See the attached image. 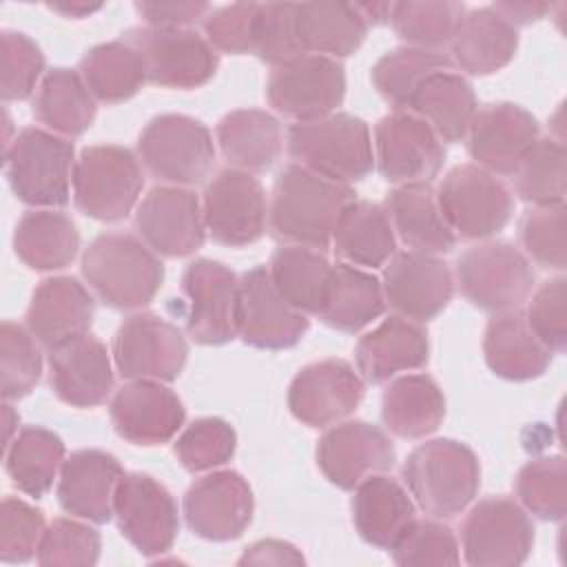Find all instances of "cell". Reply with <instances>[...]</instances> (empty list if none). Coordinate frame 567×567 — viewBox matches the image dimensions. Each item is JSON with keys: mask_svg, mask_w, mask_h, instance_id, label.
Masks as SVG:
<instances>
[{"mask_svg": "<svg viewBox=\"0 0 567 567\" xmlns=\"http://www.w3.org/2000/svg\"><path fill=\"white\" fill-rule=\"evenodd\" d=\"M357 199L352 186L330 182L295 162L275 177L268 226L275 239L319 252L330 248L339 213Z\"/></svg>", "mask_w": 567, "mask_h": 567, "instance_id": "obj_1", "label": "cell"}, {"mask_svg": "<svg viewBox=\"0 0 567 567\" xmlns=\"http://www.w3.org/2000/svg\"><path fill=\"white\" fill-rule=\"evenodd\" d=\"M82 277L109 308L140 310L162 288L164 264L131 233H102L82 252Z\"/></svg>", "mask_w": 567, "mask_h": 567, "instance_id": "obj_2", "label": "cell"}, {"mask_svg": "<svg viewBox=\"0 0 567 567\" xmlns=\"http://www.w3.org/2000/svg\"><path fill=\"white\" fill-rule=\"evenodd\" d=\"M414 503L432 518H454L478 494L481 465L474 450L456 439H432L416 445L401 467Z\"/></svg>", "mask_w": 567, "mask_h": 567, "instance_id": "obj_3", "label": "cell"}, {"mask_svg": "<svg viewBox=\"0 0 567 567\" xmlns=\"http://www.w3.org/2000/svg\"><path fill=\"white\" fill-rule=\"evenodd\" d=\"M286 148L295 164L343 186L365 179L374 168L370 126L352 113L290 124Z\"/></svg>", "mask_w": 567, "mask_h": 567, "instance_id": "obj_4", "label": "cell"}, {"mask_svg": "<svg viewBox=\"0 0 567 567\" xmlns=\"http://www.w3.org/2000/svg\"><path fill=\"white\" fill-rule=\"evenodd\" d=\"M75 159L71 140L40 126H29L4 151V175L22 204L60 208L69 204Z\"/></svg>", "mask_w": 567, "mask_h": 567, "instance_id": "obj_5", "label": "cell"}, {"mask_svg": "<svg viewBox=\"0 0 567 567\" xmlns=\"http://www.w3.org/2000/svg\"><path fill=\"white\" fill-rule=\"evenodd\" d=\"M144 171L140 157L120 144L82 148L73 168V204L97 221H120L140 204Z\"/></svg>", "mask_w": 567, "mask_h": 567, "instance_id": "obj_6", "label": "cell"}, {"mask_svg": "<svg viewBox=\"0 0 567 567\" xmlns=\"http://www.w3.org/2000/svg\"><path fill=\"white\" fill-rule=\"evenodd\" d=\"M454 281L472 306L503 315L529 299L536 277L520 248L501 239H483L456 259Z\"/></svg>", "mask_w": 567, "mask_h": 567, "instance_id": "obj_7", "label": "cell"}, {"mask_svg": "<svg viewBox=\"0 0 567 567\" xmlns=\"http://www.w3.org/2000/svg\"><path fill=\"white\" fill-rule=\"evenodd\" d=\"M137 157L157 182L190 188L210 175L215 142L199 120L182 113H164L142 128Z\"/></svg>", "mask_w": 567, "mask_h": 567, "instance_id": "obj_8", "label": "cell"}, {"mask_svg": "<svg viewBox=\"0 0 567 567\" xmlns=\"http://www.w3.org/2000/svg\"><path fill=\"white\" fill-rule=\"evenodd\" d=\"M436 202L461 239H492L514 213V197L505 182L476 164L450 168L436 188Z\"/></svg>", "mask_w": 567, "mask_h": 567, "instance_id": "obj_9", "label": "cell"}, {"mask_svg": "<svg viewBox=\"0 0 567 567\" xmlns=\"http://www.w3.org/2000/svg\"><path fill=\"white\" fill-rule=\"evenodd\" d=\"M142 60L146 82L190 91L210 82L219 66V53L195 29L135 27L122 33Z\"/></svg>", "mask_w": 567, "mask_h": 567, "instance_id": "obj_10", "label": "cell"}, {"mask_svg": "<svg viewBox=\"0 0 567 567\" xmlns=\"http://www.w3.org/2000/svg\"><path fill=\"white\" fill-rule=\"evenodd\" d=\"M534 547V523L509 496L478 501L461 527L463 560L472 567L523 565Z\"/></svg>", "mask_w": 567, "mask_h": 567, "instance_id": "obj_11", "label": "cell"}, {"mask_svg": "<svg viewBox=\"0 0 567 567\" xmlns=\"http://www.w3.org/2000/svg\"><path fill=\"white\" fill-rule=\"evenodd\" d=\"M113 363L126 381H175L188 359L186 337L153 312L126 317L113 337Z\"/></svg>", "mask_w": 567, "mask_h": 567, "instance_id": "obj_12", "label": "cell"}, {"mask_svg": "<svg viewBox=\"0 0 567 567\" xmlns=\"http://www.w3.org/2000/svg\"><path fill=\"white\" fill-rule=\"evenodd\" d=\"M268 104L284 117L310 122L337 113L346 97V71L339 60L306 53L275 66L266 82Z\"/></svg>", "mask_w": 567, "mask_h": 567, "instance_id": "obj_13", "label": "cell"}, {"mask_svg": "<svg viewBox=\"0 0 567 567\" xmlns=\"http://www.w3.org/2000/svg\"><path fill=\"white\" fill-rule=\"evenodd\" d=\"M202 213L213 241L230 248L255 244L268 224L264 186L252 173L221 168L206 182Z\"/></svg>", "mask_w": 567, "mask_h": 567, "instance_id": "obj_14", "label": "cell"}, {"mask_svg": "<svg viewBox=\"0 0 567 567\" xmlns=\"http://www.w3.org/2000/svg\"><path fill=\"white\" fill-rule=\"evenodd\" d=\"M113 518L120 534L142 554H166L179 532V512L173 494L153 476L142 472L124 474L115 501Z\"/></svg>", "mask_w": 567, "mask_h": 567, "instance_id": "obj_15", "label": "cell"}, {"mask_svg": "<svg viewBox=\"0 0 567 567\" xmlns=\"http://www.w3.org/2000/svg\"><path fill=\"white\" fill-rule=\"evenodd\" d=\"M186 332L195 343L224 346L237 337L239 279L221 261L195 259L182 272Z\"/></svg>", "mask_w": 567, "mask_h": 567, "instance_id": "obj_16", "label": "cell"}, {"mask_svg": "<svg viewBox=\"0 0 567 567\" xmlns=\"http://www.w3.org/2000/svg\"><path fill=\"white\" fill-rule=\"evenodd\" d=\"M374 166L390 184L432 182L445 162L441 137L410 111H392L374 126Z\"/></svg>", "mask_w": 567, "mask_h": 567, "instance_id": "obj_17", "label": "cell"}, {"mask_svg": "<svg viewBox=\"0 0 567 567\" xmlns=\"http://www.w3.org/2000/svg\"><path fill=\"white\" fill-rule=\"evenodd\" d=\"M137 237L159 257L179 259L197 252L206 239L202 199L184 186L159 184L135 208Z\"/></svg>", "mask_w": 567, "mask_h": 567, "instance_id": "obj_18", "label": "cell"}, {"mask_svg": "<svg viewBox=\"0 0 567 567\" xmlns=\"http://www.w3.org/2000/svg\"><path fill=\"white\" fill-rule=\"evenodd\" d=\"M308 315L292 308L275 288L268 266H255L239 279L237 337L259 350H288L308 332Z\"/></svg>", "mask_w": 567, "mask_h": 567, "instance_id": "obj_19", "label": "cell"}, {"mask_svg": "<svg viewBox=\"0 0 567 567\" xmlns=\"http://www.w3.org/2000/svg\"><path fill=\"white\" fill-rule=\"evenodd\" d=\"M365 381L346 359H321L303 365L288 388L290 414L308 427L346 421L363 401Z\"/></svg>", "mask_w": 567, "mask_h": 567, "instance_id": "obj_20", "label": "cell"}, {"mask_svg": "<svg viewBox=\"0 0 567 567\" xmlns=\"http://www.w3.org/2000/svg\"><path fill=\"white\" fill-rule=\"evenodd\" d=\"M184 520L188 529L213 543L239 538L255 512L248 481L235 470H213L197 478L184 494Z\"/></svg>", "mask_w": 567, "mask_h": 567, "instance_id": "obj_21", "label": "cell"}, {"mask_svg": "<svg viewBox=\"0 0 567 567\" xmlns=\"http://www.w3.org/2000/svg\"><path fill=\"white\" fill-rule=\"evenodd\" d=\"M540 137L538 120L514 102H489L476 109L465 146L476 166L492 175H509Z\"/></svg>", "mask_w": 567, "mask_h": 567, "instance_id": "obj_22", "label": "cell"}, {"mask_svg": "<svg viewBox=\"0 0 567 567\" xmlns=\"http://www.w3.org/2000/svg\"><path fill=\"white\" fill-rule=\"evenodd\" d=\"M381 286L385 303L399 317L425 323L452 301L454 275L436 255L401 250L383 266Z\"/></svg>", "mask_w": 567, "mask_h": 567, "instance_id": "obj_23", "label": "cell"}, {"mask_svg": "<svg viewBox=\"0 0 567 567\" xmlns=\"http://www.w3.org/2000/svg\"><path fill=\"white\" fill-rule=\"evenodd\" d=\"M394 443L374 423L339 421L317 441V465L339 489H354L365 476L392 470Z\"/></svg>", "mask_w": 567, "mask_h": 567, "instance_id": "obj_24", "label": "cell"}, {"mask_svg": "<svg viewBox=\"0 0 567 567\" xmlns=\"http://www.w3.org/2000/svg\"><path fill=\"white\" fill-rule=\"evenodd\" d=\"M109 414L117 436L144 447L168 443L186 421L182 399L166 383L148 379L124 383L113 394Z\"/></svg>", "mask_w": 567, "mask_h": 567, "instance_id": "obj_25", "label": "cell"}, {"mask_svg": "<svg viewBox=\"0 0 567 567\" xmlns=\"http://www.w3.org/2000/svg\"><path fill=\"white\" fill-rule=\"evenodd\" d=\"M113 365L102 339L84 332L49 350V383L62 403L95 408L113 392Z\"/></svg>", "mask_w": 567, "mask_h": 567, "instance_id": "obj_26", "label": "cell"}, {"mask_svg": "<svg viewBox=\"0 0 567 567\" xmlns=\"http://www.w3.org/2000/svg\"><path fill=\"white\" fill-rule=\"evenodd\" d=\"M122 476V463L113 454L104 450H78L62 463L55 489L58 503L75 518L95 525L109 523Z\"/></svg>", "mask_w": 567, "mask_h": 567, "instance_id": "obj_27", "label": "cell"}, {"mask_svg": "<svg viewBox=\"0 0 567 567\" xmlns=\"http://www.w3.org/2000/svg\"><path fill=\"white\" fill-rule=\"evenodd\" d=\"M95 317V295L69 275L42 279L29 301L24 321L47 350L89 332Z\"/></svg>", "mask_w": 567, "mask_h": 567, "instance_id": "obj_28", "label": "cell"}, {"mask_svg": "<svg viewBox=\"0 0 567 567\" xmlns=\"http://www.w3.org/2000/svg\"><path fill=\"white\" fill-rule=\"evenodd\" d=\"M357 370L368 383H385L430 361V337L423 323L392 315L365 332L354 348Z\"/></svg>", "mask_w": 567, "mask_h": 567, "instance_id": "obj_29", "label": "cell"}, {"mask_svg": "<svg viewBox=\"0 0 567 567\" xmlns=\"http://www.w3.org/2000/svg\"><path fill=\"white\" fill-rule=\"evenodd\" d=\"M450 62L467 75H492L518 51V31L489 4L465 11L450 44Z\"/></svg>", "mask_w": 567, "mask_h": 567, "instance_id": "obj_30", "label": "cell"}, {"mask_svg": "<svg viewBox=\"0 0 567 567\" xmlns=\"http://www.w3.org/2000/svg\"><path fill=\"white\" fill-rule=\"evenodd\" d=\"M383 208L394 235L408 250L436 257L454 250L456 235L441 213L432 184H399L385 195Z\"/></svg>", "mask_w": 567, "mask_h": 567, "instance_id": "obj_31", "label": "cell"}, {"mask_svg": "<svg viewBox=\"0 0 567 567\" xmlns=\"http://www.w3.org/2000/svg\"><path fill=\"white\" fill-rule=\"evenodd\" d=\"M357 534L372 547L390 549L399 534L416 518V503L403 483L381 474L365 476L350 503Z\"/></svg>", "mask_w": 567, "mask_h": 567, "instance_id": "obj_32", "label": "cell"}, {"mask_svg": "<svg viewBox=\"0 0 567 567\" xmlns=\"http://www.w3.org/2000/svg\"><path fill=\"white\" fill-rule=\"evenodd\" d=\"M215 140L228 168L255 175L268 171L279 159L284 131L268 111L237 109L217 122Z\"/></svg>", "mask_w": 567, "mask_h": 567, "instance_id": "obj_33", "label": "cell"}, {"mask_svg": "<svg viewBox=\"0 0 567 567\" xmlns=\"http://www.w3.org/2000/svg\"><path fill=\"white\" fill-rule=\"evenodd\" d=\"M330 246L339 261L374 270L396 252V235L381 204L352 199L337 217Z\"/></svg>", "mask_w": 567, "mask_h": 567, "instance_id": "obj_34", "label": "cell"}, {"mask_svg": "<svg viewBox=\"0 0 567 567\" xmlns=\"http://www.w3.org/2000/svg\"><path fill=\"white\" fill-rule=\"evenodd\" d=\"M487 368L505 381H532L545 374L551 352L538 341L518 310L494 315L483 334Z\"/></svg>", "mask_w": 567, "mask_h": 567, "instance_id": "obj_35", "label": "cell"}, {"mask_svg": "<svg viewBox=\"0 0 567 567\" xmlns=\"http://www.w3.org/2000/svg\"><path fill=\"white\" fill-rule=\"evenodd\" d=\"M478 109L470 80L454 69L427 75L412 93L405 111L421 117L441 137L456 144L465 140L467 126Z\"/></svg>", "mask_w": 567, "mask_h": 567, "instance_id": "obj_36", "label": "cell"}, {"mask_svg": "<svg viewBox=\"0 0 567 567\" xmlns=\"http://www.w3.org/2000/svg\"><path fill=\"white\" fill-rule=\"evenodd\" d=\"M381 419L399 439H425L445 419V396L439 383L423 372L399 374L381 396Z\"/></svg>", "mask_w": 567, "mask_h": 567, "instance_id": "obj_37", "label": "cell"}, {"mask_svg": "<svg viewBox=\"0 0 567 567\" xmlns=\"http://www.w3.org/2000/svg\"><path fill=\"white\" fill-rule=\"evenodd\" d=\"M388 303L377 275L337 261L317 317L332 330L354 334L385 312Z\"/></svg>", "mask_w": 567, "mask_h": 567, "instance_id": "obj_38", "label": "cell"}, {"mask_svg": "<svg viewBox=\"0 0 567 567\" xmlns=\"http://www.w3.org/2000/svg\"><path fill=\"white\" fill-rule=\"evenodd\" d=\"M13 250L31 270H62L71 266L80 252V233L66 213L55 208H33L16 224Z\"/></svg>", "mask_w": 567, "mask_h": 567, "instance_id": "obj_39", "label": "cell"}, {"mask_svg": "<svg viewBox=\"0 0 567 567\" xmlns=\"http://www.w3.org/2000/svg\"><path fill=\"white\" fill-rule=\"evenodd\" d=\"M33 115L47 131L71 140L93 124L97 100L78 69L53 66L44 73L33 95Z\"/></svg>", "mask_w": 567, "mask_h": 567, "instance_id": "obj_40", "label": "cell"}, {"mask_svg": "<svg viewBox=\"0 0 567 567\" xmlns=\"http://www.w3.org/2000/svg\"><path fill=\"white\" fill-rule=\"evenodd\" d=\"M295 27L306 53L332 60L352 55L365 40L368 24L348 2L295 4Z\"/></svg>", "mask_w": 567, "mask_h": 567, "instance_id": "obj_41", "label": "cell"}, {"mask_svg": "<svg viewBox=\"0 0 567 567\" xmlns=\"http://www.w3.org/2000/svg\"><path fill=\"white\" fill-rule=\"evenodd\" d=\"M64 458L62 439L42 425L22 427L4 447V470L11 483L31 498H42L53 487Z\"/></svg>", "mask_w": 567, "mask_h": 567, "instance_id": "obj_42", "label": "cell"}, {"mask_svg": "<svg viewBox=\"0 0 567 567\" xmlns=\"http://www.w3.org/2000/svg\"><path fill=\"white\" fill-rule=\"evenodd\" d=\"M268 272L279 295L292 308L303 315H317L323 303L332 264L315 248L284 244L272 252Z\"/></svg>", "mask_w": 567, "mask_h": 567, "instance_id": "obj_43", "label": "cell"}, {"mask_svg": "<svg viewBox=\"0 0 567 567\" xmlns=\"http://www.w3.org/2000/svg\"><path fill=\"white\" fill-rule=\"evenodd\" d=\"M78 73L93 97L104 104L131 100L146 82L140 55L122 38L91 47L82 55Z\"/></svg>", "mask_w": 567, "mask_h": 567, "instance_id": "obj_44", "label": "cell"}, {"mask_svg": "<svg viewBox=\"0 0 567 567\" xmlns=\"http://www.w3.org/2000/svg\"><path fill=\"white\" fill-rule=\"evenodd\" d=\"M454 69L447 53L443 51H430V49H416V47H399L388 51L377 60L372 66L370 80L377 93L394 109L405 111L412 93L419 89V84L436 73Z\"/></svg>", "mask_w": 567, "mask_h": 567, "instance_id": "obj_45", "label": "cell"}, {"mask_svg": "<svg viewBox=\"0 0 567 567\" xmlns=\"http://www.w3.org/2000/svg\"><path fill=\"white\" fill-rule=\"evenodd\" d=\"M567 153L556 137H538L512 173L514 193L532 208L565 204Z\"/></svg>", "mask_w": 567, "mask_h": 567, "instance_id": "obj_46", "label": "cell"}, {"mask_svg": "<svg viewBox=\"0 0 567 567\" xmlns=\"http://www.w3.org/2000/svg\"><path fill=\"white\" fill-rule=\"evenodd\" d=\"M465 7L450 0H425V2H392L390 24L394 33L405 42V47L443 51L461 18Z\"/></svg>", "mask_w": 567, "mask_h": 567, "instance_id": "obj_47", "label": "cell"}, {"mask_svg": "<svg viewBox=\"0 0 567 567\" xmlns=\"http://www.w3.org/2000/svg\"><path fill=\"white\" fill-rule=\"evenodd\" d=\"M516 501L527 514L558 523L567 512V465L560 454L527 461L514 481Z\"/></svg>", "mask_w": 567, "mask_h": 567, "instance_id": "obj_48", "label": "cell"}, {"mask_svg": "<svg viewBox=\"0 0 567 567\" xmlns=\"http://www.w3.org/2000/svg\"><path fill=\"white\" fill-rule=\"evenodd\" d=\"M0 374V390L4 401H18L38 385L42 377V352L38 339L27 326H20L16 321H2Z\"/></svg>", "mask_w": 567, "mask_h": 567, "instance_id": "obj_49", "label": "cell"}, {"mask_svg": "<svg viewBox=\"0 0 567 567\" xmlns=\"http://www.w3.org/2000/svg\"><path fill=\"white\" fill-rule=\"evenodd\" d=\"M237 447L235 427L219 416L195 419L175 441L179 465L193 474L213 472L226 465Z\"/></svg>", "mask_w": 567, "mask_h": 567, "instance_id": "obj_50", "label": "cell"}, {"mask_svg": "<svg viewBox=\"0 0 567 567\" xmlns=\"http://www.w3.org/2000/svg\"><path fill=\"white\" fill-rule=\"evenodd\" d=\"M102 536L82 518H53L38 545L35 560L44 567H89L100 560Z\"/></svg>", "mask_w": 567, "mask_h": 567, "instance_id": "obj_51", "label": "cell"}, {"mask_svg": "<svg viewBox=\"0 0 567 567\" xmlns=\"http://www.w3.org/2000/svg\"><path fill=\"white\" fill-rule=\"evenodd\" d=\"M390 554L401 567L456 565L461 560L458 538L441 518H414L392 543Z\"/></svg>", "mask_w": 567, "mask_h": 567, "instance_id": "obj_52", "label": "cell"}, {"mask_svg": "<svg viewBox=\"0 0 567 567\" xmlns=\"http://www.w3.org/2000/svg\"><path fill=\"white\" fill-rule=\"evenodd\" d=\"M44 53L22 31L0 35V95L4 102H20L38 91L44 78Z\"/></svg>", "mask_w": 567, "mask_h": 567, "instance_id": "obj_53", "label": "cell"}, {"mask_svg": "<svg viewBox=\"0 0 567 567\" xmlns=\"http://www.w3.org/2000/svg\"><path fill=\"white\" fill-rule=\"evenodd\" d=\"M252 55L261 62L281 66L292 62L306 51L299 44L295 27V4L290 2H257L252 24Z\"/></svg>", "mask_w": 567, "mask_h": 567, "instance_id": "obj_54", "label": "cell"}, {"mask_svg": "<svg viewBox=\"0 0 567 567\" xmlns=\"http://www.w3.org/2000/svg\"><path fill=\"white\" fill-rule=\"evenodd\" d=\"M523 255L549 270H565L567 266V230L565 204L538 206L527 210L518 224Z\"/></svg>", "mask_w": 567, "mask_h": 567, "instance_id": "obj_55", "label": "cell"}, {"mask_svg": "<svg viewBox=\"0 0 567 567\" xmlns=\"http://www.w3.org/2000/svg\"><path fill=\"white\" fill-rule=\"evenodd\" d=\"M47 520L42 509L18 496H4L0 505V558L2 563H27L35 556Z\"/></svg>", "mask_w": 567, "mask_h": 567, "instance_id": "obj_56", "label": "cell"}, {"mask_svg": "<svg viewBox=\"0 0 567 567\" xmlns=\"http://www.w3.org/2000/svg\"><path fill=\"white\" fill-rule=\"evenodd\" d=\"M538 341L554 354L567 346V279L563 275L543 281L529 295L523 312Z\"/></svg>", "mask_w": 567, "mask_h": 567, "instance_id": "obj_57", "label": "cell"}, {"mask_svg": "<svg viewBox=\"0 0 567 567\" xmlns=\"http://www.w3.org/2000/svg\"><path fill=\"white\" fill-rule=\"evenodd\" d=\"M257 2H235L213 9L204 27V38L219 53L244 55L252 51V24H255Z\"/></svg>", "mask_w": 567, "mask_h": 567, "instance_id": "obj_58", "label": "cell"}, {"mask_svg": "<svg viewBox=\"0 0 567 567\" xmlns=\"http://www.w3.org/2000/svg\"><path fill=\"white\" fill-rule=\"evenodd\" d=\"M135 11L146 22V27L157 29H193L206 20L213 11L208 2H135Z\"/></svg>", "mask_w": 567, "mask_h": 567, "instance_id": "obj_59", "label": "cell"}, {"mask_svg": "<svg viewBox=\"0 0 567 567\" xmlns=\"http://www.w3.org/2000/svg\"><path fill=\"white\" fill-rule=\"evenodd\" d=\"M303 554L286 540L264 538L244 549L237 565H303Z\"/></svg>", "mask_w": 567, "mask_h": 567, "instance_id": "obj_60", "label": "cell"}, {"mask_svg": "<svg viewBox=\"0 0 567 567\" xmlns=\"http://www.w3.org/2000/svg\"><path fill=\"white\" fill-rule=\"evenodd\" d=\"M514 29L534 24L543 20L547 13H551L549 2H529V0H505L492 4Z\"/></svg>", "mask_w": 567, "mask_h": 567, "instance_id": "obj_61", "label": "cell"}, {"mask_svg": "<svg viewBox=\"0 0 567 567\" xmlns=\"http://www.w3.org/2000/svg\"><path fill=\"white\" fill-rule=\"evenodd\" d=\"M357 11L361 13V18L365 20V24L370 27H379L390 22V11H392V2H357L354 4Z\"/></svg>", "mask_w": 567, "mask_h": 567, "instance_id": "obj_62", "label": "cell"}, {"mask_svg": "<svg viewBox=\"0 0 567 567\" xmlns=\"http://www.w3.org/2000/svg\"><path fill=\"white\" fill-rule=\"evenodd\" d=\"M51 11L60 13L62 18H73V20H80V18H86L91 13H95L97 9H102V4H86V2H71V4H49Z\"/></svg>", "mask_w": 567, "mask_h": 567, "instance_id": "obj_63", "label": "cell"}, {"mask_svg": "<svg viewBox=\"0 0 567 567\" xmlns=\"http://www.w3.org/2000/svg\"><path fill=\"white\" fill-rule=\"evenodd\" d=\"M18 412L11 408V401L2 403V423H4V447L13 441V436L18 434Z\"/></svg>", "mask_w": 567, "mask_h": 567, "instance_id": "obj_64", "label": "cell"}]
</instances>
